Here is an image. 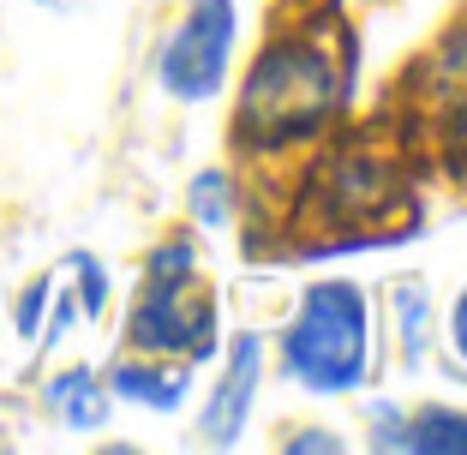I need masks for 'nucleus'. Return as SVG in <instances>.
Instances as JSON below:
<instances>
[{"label": "nucleus", "mask_w": 467, "mask_h": 455, "mask_svg": "<svg viewBox=\"0 0 467 455\" xmlns=\"http://www.w3.org/2000/svg\"><path fill=\"white\" fill-rule=\"evenodd\" d=\"M264 366H270V347H264L258 330H240L222 347V372L210 384L204 408H198V443L204 450H234V443L246 438L258 389H264Z\"/></svg>", "instance_id": "423d86ee"}, {"label": "nucleus", "mask_w": 467, "mask_h": 455, "mask_svg": "<svg viewBox=\"0 0 467 455\" xmlns=\"http://www.w3.org/2000/svg\"><path fill=\"white\" fill-rule=\"evenodd\" d=\"M126 347L156 359L210 366L222 354V300L204 288L198 270L186 276H144L126 312Z\"/></svg>", "instance_id": "7ed1b4c3"}, {"label": "nucleus", "mask_w": 467, "mask_h": 455, "mask_svg": "<svg viewBox=\"0 0 467 455\" xmlns=\"http://www.w3.org/2000/svg\"><path fill=\"white\" fill-rule=\"evenodd\" d=\"M42 6H78V0H42Z\"/></svg>", "instance_id": "f3484780"}, {"label": "nucleus", "mask_w": 467, "mask_h": 455, "mask_svg": "<svg viewBox=\"0 0 467 455\" xmlns=\"http://www.w3.org/2000/svg\"><path fill=\"white\" fill-rule=\"evenodd\" d=\"M342 109V67L324 55L312 36H282L246 67L240 109H234V139L252 156L306 150L324 139Z\"/></svg>", "instance_id": "f03ea898"}, {"label": "nucleus", "mask_w": 467, "mask_h": 455, "mask_svg": "<svg viewBox=\"0 0 467 455\" xmlns=\"http://www.w3.org/2000/svg\"><path fill=\"white\" fill-rule=\"evenodd\" d=\"M282 450H288V455H306V450H317V455H342L348 438H336V431H288V438H282Z\"/></svg>", "instance_id": "dca6fc26"}, {"label": "nucleus", "mask_w": 467, "mask_h": 455, "mask_svg": "<svg viewBox=\"0 0 467 455\" xmlns=\"http://www.w3.org/2000/svg\"><path fill=\"white\" fill-rule=\"evenodd\" d=\"M317 192L330 198L342 228H371V222H384L401 210V180L378 156H342V162H330Z\"/></svg>", "instance_id": "0eeeda50"}, {"label": "nucleus", "mask_w": 467, "mask_h": 455, "mask_svg": "<svg viewBox=\"0 0 467 455\" xmlns=\"http://www.w3.org/2000/svg\"><path fill=\"white\" fill-rule=\"evenodd\" d=\"M467 455V408L455 401H426L408 414V431H401V455Z\"/></svg>", "instance_id": "9b49d317"}, {"label": "nucleus", "mask_w": 467, "mask_h": 455, "mask_svg": "<svg viewBox=\"0 0 467 455\" xmlns=\"http://www.w3.org/2000/svg\"><path fill=\"white\" fill-rule=\"evenodd\" d=\"M275 372L306 396H359L378 377V300L354 276L306 282L275 336Z\"/></svg>", "instance_id": "f257e3e1"}, {"label": "nucleus", "mask_w": 467, "mask_h": 455, "mask_svg": "<svg viewBox=\"0 0 467 455\" xmlns=\"http://www.w3.org/2000/svg\"><path fill=\"white\" fill-rule=\"evenodd\" d=\"M384 305H389V342H396V354H401V366L408 372H426V359H431V288H426V276H396L389 282V294H384Z\"/></svg>", "instance_id": "9d476101"}, {"label": "nucleus", "mask_w": 467, "mask_h": 455, "mask_svg": "<svg viewBox=\"0 0 467 455\" xmlns=\"http://www.w3.org/2000/svg\"><path fill=\"white\" fill-rule=\"evenodd\" d=\"M443 347H450V359L467 372V288L455 294V305H450V317H443Z\"/></svg>", "instance_id": "2eb2a0df"}, {"label": "nucleus", "mask_w": 467, "mask_h": 455, "mask_svg": "<svg viewBox=\"0 0 467 455\" xmlns=\"http://www.w3.org/2000/svg\"><path fill=\"white\" fill-rule=\"evenodd\" d=\"M186 210H192L198 228H228L234 222V180L222 168H204V174L186 186Z\"/></svg>", "instance_id": "f8f14e48"}, {"label": "nucleus", "mask_w": 467, "mask_h": 455, "mask_svg": "<svg viewBox=\"0 0 467 455\" xmlns=\"http://www.w3.org/2000/svg\"><path fill=\"white\" fill-rule=\"evenodd\" d=\"M234 48H240V6L234 0H186V13L162 36L156 84L186 109L216 102L234 72Z\"/></svg>", "instance_id": "20e7f679"}, {"label": "nucleus", "mask_w": 467, "mask_h": 455, "mask_svg": "<svg viewBox=\"0 0 467 455\" xmlns=\"http://www.w3.org/2000/svg\"><path fill=\"white\" fill-rule=\"evenodd\" d=\"M67 270L78 276V282H72V288H78V312H84V317H102V305H109V270H102V258H90V252H72Z\"/></svg>", "instance_id": "ddd939ff"}, {"label": "nucleus", "mask_w": 467, "mask_h": 455, "mask_svg": "<svg viewBox=\"0 0 467 455\" xmlns=\"http://www.w3.org/2000/svg\"><path fill=\"white\" fill-rule=\"evenodd\" d=\"M408 102H413V126L450 162H467V18L450 25L420 55V67L408 78Z\"/></svg>", "instance_id": "39448f33"}, {"label": "nucleus", "mask_w": 467, "mask_h": 455, "mask_svg": "<svg viewBox=\"0 0 467 455\" xmlns=\"http://www.w3.org/2000/svg\"><path fill=\"white\" fill-rule=\"evenodd\" d=\"M42 408L48 419L67 431H102L114 414V396H109V377H97L90 366H67L42 384Z\"/></svg>", "instance_id": "1a4fd4ad"}, {"label": "nucleus", "mask_w": 467, "mask_h": 455, "mask_svg": "<svg viewBox=\"0 0 467 455\" xmlns=\"http://www.w3.org/2000/svg\"><path fill=\"white\" fill-rule=\"evenodd\" d=\"M401 431H408V408H396V401H371L366 408V443L371 450L401 455Z\"/></svg>", "instance_id": "4468645a"}, {"label": "nucleus", "mask_w": 467, "mask_h": 455, "mask_svg": "<svg viewBox=\"0 0 467 455\" xmlns=\"http://www.w3.org/2000/svg\"><path fill=\"white\" fill-rule=\"evenodd\" d=\"M109 377V396L126 401V408H144V414H180L192 401V384H198V366L186 359H156V354H126L114 359Z\"/></svg>", "instance_id": "6e6552de"}]
</instances>
